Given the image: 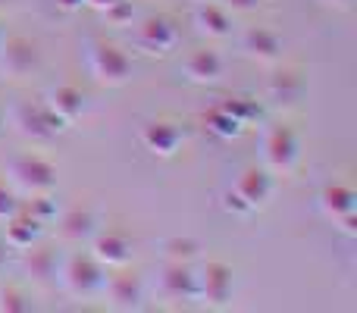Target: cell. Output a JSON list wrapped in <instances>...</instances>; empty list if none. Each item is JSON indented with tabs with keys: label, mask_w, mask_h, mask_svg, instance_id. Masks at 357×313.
Returning <instances> with one entry per match:
<instances>
[{
	"label": "cell",
	"mask_w": 357,
	"mask_h": 313,
	"mask_svg": "<svg viewBox=\"0 0 357 313\" xmlns=\"http://www.w3.org/2000/svg\"><path fill=\"white\" fill-rule=\"evenodd\" d=\"M204 125H207V129L213 132L216 138H235V135H241V129H245V125H241L235 116H229V113L222 110L220 104L207 110V116H204Z\"/></svg>",
	"instance_id": "cb8c5ba5"
},
{
	"label": "cell",
	"mask_w": 357,
	"mask_h": 313,
	"mask_svg": "<svg viewBox=\"0 0 357 313\" xmlns=\"http://www.w3.org/2000/svg\"><path fill=\"white\" fill-rule=\"evenodd\" d=\"M10 251H13V247H10V245H6L3 232H0V270H3V266H6V257H10Z\"/></svg>",
	"instance_id": "d6a6232c"
},
{
	"label": "cell",
	"mask_w": 357,
	"mask_h": 313,
	"mask_svg": "<svg viewBox=\"0 0 357 313\" xmlns=\"http://www.w3.org/2000/svg\"><path fill=\"white\" fill-rule=\"evenodd\" d=\"M100 291L107 295V304H110L113 310H138V307H142V301H144L142 276H138V273H129L126 266H123V273L104 279Z\"/></svg>",
	"instance_id": "30bf717a"
},
{
	"label": "cell",
	"mask_w": 357,
	"mask_h": 313,
	"mask_svg": "<svg viewBox=\"0 0 357 313\" xmlns=\"http://www.w3.org/2000/svg\"><path fill=\"white\" fill-rule=\"evenodd\" d=\"M10 6H16V0H0V10H10Z\"/></svg>",
	"instance_id": "8d00e7d4"
},
{
	"label": "cell",
	"mask_w": 357,
	"mask_h": 313,
	"mask_svg": "<svg viewBox=\"0 0 357 313\" xmlns=\"http://www.w3.org/2000/svg\"><path fill=\"white\" fill-rule=\"evenodd\" d=\"M301 98H304V75L298 69L285 66L266 79V100L276 110H291V107L301 104Z\"/></svg>",
	"instance_id": "8fae6325"
},
{
	"label": "cell",
	"mask_w": 357,
	"mask_h": 313,
	"mask_svg": "<svg viewBox=\"0 0 357 313\" xmlns=\"http://www.w3.org/2000/svg\"><path fill=\"white\" fill-rule=\"evenodd\" d=\"M317 201H320L323 216L333 220V222H339V220H345V216L357 213V194H354L351 185H345V182H329L326 188L320 191Z\"/></svg>",
	"instance_id": "d6986e66"
},
{
	"label": "cell",
	"mask_w": 357,
	"mask_h": 313,
	"mask_svg": "<svg viewBox=\"0 0 357 313\" xmlns=\"http://www.w3.org/2000/svg\"><path fill=\"white\" fill-rule=\"evenodd\" d=\"M107 22L116 25V29H126V25H132V19H135V10H132L129 0H116L113 6H107L104 10Z\"/></svg>",
	"instance_id": "4316f807"
},
{
	"label": "cell",
	"mask_w": 357,
	"mask_h": 313,
	"mask_svg": "<svg viewBox=\"0 0 357 313\" xmlns=\"http://www.w3.org/2000/svg\"><path fill=\"white\" fill-rule=\"evenodd\" d=\"M41 229H44V222H38L29 210L19 207V213H13L10 220L3 222L0 232H3L6 245H10L13 251H25V247H31L38 238H41Z\"/></svg>",
	"instance_id": "ffe728a7"
},
{
	"label": "cell",
	"mask_w": 357,
	"mask_h": 313,
	"mask_svg": "<svg viewBox=\"0 0 357 313\" xmlns=\"http://www.w3.org/2000/svg\"><path fill=\"white\" fill-rule=\"evenodd\" d=\"M163 257L169 264H195L201 257V241L191 238V235H173V238L163 241Z\"/></svg>",
	"instance_id": "603a6c76"
},
{
	"label": "cell",
	"mask_w": 357,
	"mask_h": 313,
	"mask_svg": "<svg viewBox=\"0 0 357 313\" xmlns=\"http://www.w3.org/2000/svg\"><path fill=\"white\" fill-rule=\"evenodd\" d=\"M185 142L182 125L173 123V119H151L148 125L142 129V144L144 151H151L154 157H173Z\"/></svg>",
	"instance_id": "7c38bea8"
},
{
	"label": "cell",
	"mask_w": 357,
	"mask_h": 313,
	"mask_svg": "<svg viewBox=\"0 0 357 313\" xmlns=\"http://www.w3.org/2000/svg\"><path fill=\"white\" fill-rule=\"evenodd\" d=\"M191 22H195V31L204 38H213V41H222V38L232 35V16L222 3H197L195 13H191Z\"/></svg>",
	"instance_id": "e0dca14e"
},
{
	"label": "cell",
	"mask_w": 357,
	"mask_h": 313,
	"mask_svg": "<svg viewBox=\"0 0 357 313\" xmlns=\"http://www.w3.org/2000/svg\"><path fill=\"white\" fill-rule=\"evenodd\" d=\"M232 191L251 210L264 207V204L270 201V194H273V172L266 169V166H245V169L238 172V178H235Z\"/></svg>",
	"instance_id": "9a60e30c"
},
{
	"label": "cell",
	"mask_w": 357,
	"mask_h": 313,
	"mask_svg": "<svg viewBox=\"0 0 357 313\" xmlns=\"http://www.w3.org/2000/svg\"><path fill=\"white\" fill-rule=\"evenodd\" d=\"M157 289L167 301H195L197 298V282L191 264H163L160 276H157Z\"/></svg>",
	"instance_id": "5bb4252c"
},
{
	"label": "cell",
	"mask_w": 357,
	"mask_h": 313,
	"mask_svg": "<svg viewBox=\"0 0 357 313\" xmlns=\"http://www.w3.org/2000/svg\"><path fill=\"white\" fill-rule=\"evenodd\" d=\"M10 123L19 135L31 138V142H50V138H56L66 129V123L56 119L54 113L44 107V100H19V104H13Z\"/></svg>",
	"instance_id": "5b68a950"
},
{
	"label": "cell",
	"mask_w": 357,
	"mask_h": 313,
	"mask_svg": "<svg viewBox=\"0 0 357 313\" xmlns=\"http://www.w3.org/2000/svg\"><path fill=\"white\" fill-rule=\"evenodd\" d=\"M56 6H60L63 13H75V10L85 6V0H56Z\"/></svg>",
	"instance_id": "1f68e13d"
},
{
	"label": "cell",
	"mask_w": 357,
	"mask_h": 313,
	"mask_svg": "<svg viewBox=\"0 0 357 313\" xmlns=\"http://www.w3.org/2000/svg\"><path fill=\"white\" fill-rule=\"evenodd\" d=\"M241 50H245V56L257 60L260 66H276L279 56H282V38L276 31L264 29V25H251L241 35Z\"/></svg>",
	"instance_id": "2e32d148"
},
{
	"label": "cell",
	"mask_w": 357,
	"mask_h": 313,
	"mask_svg": "<svg viewBox=\"0 0 357 313\" xmlns=\"http://www.w3.org/2000/svg\"><path fill=\"white\" fill-rule=\"evenodd\" d=\"M0 310L3 313H25V310H31V304L19 289L6 285V289H0Z\"/></svg>",
	"instance_id": "484cf974"
},
{
	"label": "cell",
	"mask_w": 357,
	"mask_h": 313,
	"mask_svg": "<svg viewBox=\"0 0 357 313\" xmlns=\"http://www.w3.org/2000/svg\"><path fill=\"white\" fill-rule=\"evenodd\" d=\"M104 266L94 260L91 251H69L66 257H60L56 264V282L63 285V291L73 298H91L104 285Z\"/></svg>",
	"instance_id": "6da1fadb"
},
{
	"label": "cell",
	"mask_w": 357,
	"mask_h": 313,
	"mask_svg": "<svg viewBox=\"0 0 357 313\" xmlns=\"http://www.w3.org/2000/svg\"><path fill=\"white\" fill-rule=\"evenodd\" d=\"M3 132H6V116H3V110H0V138H3Z\"/></svg>",
	"instance_id": "d590c367"
},
{
	"label": "cell",
	"mask_w": 357,
	"mask_h": 313,
	"mask_svg": "<svg viewBox=\"0 0 357 313\" xmlns=\"http://www.w3.org/2000/svg\"><path fill=\"white\" fill-rule=\"evenodd\" d=\"M301 157V142L289 123H270L260 132V160L273 176H291Z\"/></svg>",
	"instance_id": "3957f363"
},
{
	"label": "cell",
	"mask_w": 357,
	"mask_h": 313,
	"mask_svg": "<svg viewBox=\"0 0 357 313\" xmlns=\"http://www.w3.org/2000/svg\"><path fill=\"white\" fill-rule=\"evenodd\" d=\"M44 107H47L56 119H63V123L69 125L82 116V110H85V94H82V88H75V85H54L47 94H44Z\"/></svg>",
	"instance_id": "ac0fdd59"
},
{
	"label": "cell",
	"mask_w": 357,
	"mask_h": 313,
	"mask_svg": "<svg viewBox=\"0 0 357 313\" xmlns=\"http://www.w3.org/2000/svg\"><path fill=\"white\" fill-rule=\"evenodd\" d=\"M222 201H226V204H222V207H226L229 213H235V216H248V213H254V210L248 207V204L241 201L238 194H235V191H226V197H222Z\"/></svg>",
	"instance_id": "f546056e"
},
{
	"label": "cell",
	"mask_w": 357,
	"mask_h": 313,
	"mask_svg": "<svg viewBox=\"0 0 357 313\" xmlns=\"http://www.w3.org/2000/svg\"><path fill=\"white\" fill-rule=\"evenodd\" d=\"M197 301L210 307H226L232 298V266L222 260H204L201 270H195Z\"/></svg>",
	"instance_id": "ba28073f"
},
{
	"label": "cell",
	"mask_w": 357,
	"mask_h": 313,
	"mask_svg": "<svg viewBox=\"0 0 357 313\" xmlns=\"http://www.w3.org/2000/svg\"><path fill=\"white\" fill-rule=\"evenodd\" d=\"M38 66H41V47L31 38L3 35V41H0V72L6 79H25Z\"/></svg>",
	"instance_id": "52a82bcc"
},
{
	"label": "cell",
	"mask_w": 357,
	"mask_h": 313,
	"mask_svg": "<svg viewBox=\"0 0 357 313\" xmlns=\"http://www.w3.org/2000/svg\"><path fill=\"white\" fill-rule=\"evenodd\" d=\"M220 107L229 113V116L238 119L241 125H248V123H251V119L260 113V110H257V104H254V100H248V98H229V100H222Z\"/></svg>",
	"instance_id": "d4e9b609"
},
{
	"label": "cell",
	"mask_w": 357,
	"mask_h": 313,
	"mask_svg": "<svg viewBox=\"0 0 357 313\" xmlns=\"http://www.w3.org/2000/svg\"><path fill=\"white\" fill-rule=\"evenodd\" d=\"M113 3H116V0H85V6H94V10H100V13H104L107 6H113Z\"/></svg>",
	"instance_id": "836d02e7"
},
{
	"label": "cell",
	"mask_w": 357,
	"mask_h": 313,
	"mask_svg": "<svg viewBox=\"0 0 357 313\" xmlns=\"http://www.w3.org/2000/svg\"><path fill=\"white\" fill-rule=\"evenodd\" d=\"M326 6H335V10H351L354 0H323Z\"/></svg>",
	"instance_id": "e575fe53"
},
{
	"label": "cell",
	"mask_w": 357,
	"mask_h": 313,
	"mask_svg": "<svg viewBox=\"0 0 357 313\" xmlns=\"http://www.w3.org/2000/svg\"><path fill=\"white\" fill-rule=\"evenodd\" d=\"M88 69L107 88H119L132 79V56L119 44L91 41L88 44Z\"/></svg>",
	"instance_id": "277c9868"
},
{
	"label": "cell",
	"mask_w": 357,
	"mask_h": 313,
	"mask_svg": "<svg viewBox=\"0 0 357 313\" xmlns=\"http://www.w3.org/2000/svg\"><path fill=\"white\" fill-rule=\"evenodd\" d=\"M3 35H6V31H3V25H0V41H3Z\"/></svg>",
	"instance_id": "74e56055"
},
{
	"label": "cell",
	"mask_w": 357,
	"mask_h": 313,
	"mask_svg": "<svg viewBox=\"0 0 357 313\" xmlns=\"http://www.w3.org/2000/svg\"><path fill=\"white\" fill-rule=\"evenodd\" d=\"M178 38H182V31L169 16H148L132 29V44L151 56H163L169 50H176Z\"/></svg>",
	"instance_id": "8992f818"
},
{
	"label": "cell",
	"mask_w": 357,
	"mask_h": 313,
	"mask_svg": "<svg viewBox=\"0 0 357 313\" xmlns=\"http://www.w3.org/2000/svg\"><path fill=\"white\" fill-rule=\"evenodd\" d=\"M13 213H19V197L10 185L0 182V222H6Z\"/></svg>",
	"instance_id": "f1b7e54d"
},
{
	"label": "cell",
	"mask_w": 357,
	"mask_h": 313,
	"mask_svg": "<svg viewBox=\"0 0 357 313\" xmlns=\"http://www.w3.org/2000/svg\"><path fill=\"white\" fill-rule=\"evenodd\" d=\"M178 72H182L191 85H213V82H220L222 72H226V60H222V54L213 47H195L182 56Z\"/></svg>",
	"instance_id": "9c48e42d"
},
{
	"label": "cell",
	"mask_w": 357,
	"mask_h": 313,
	"mask_svg": "<svg viewBox=\"0 0 357 313\" xmlns=\"http://www.w3.org/2000/svg\"><path fill=\"white\" fill-rule=\"evenodd\" d=\"M91 254L100 266L107 270H123L132 260V241L123 232L110 229V232H94L91 235Z\"/></svg>",
	"instance_id": "4fadbf2b"
},
{
	"label": "cell",
	"mask_w": 357,
	"mask_h": 313,
	"mask_svg": "<svg viewBox=\"0 0 357 313\" xmlns=\"http://www.w3.org/2000/svg\"><path fill=\"white\" fill-rule=\"evenodd\" d=\"M98 232V216L91 207H73L60 216V238L69 245H82L91 241V235Z\"/></svg>",
	"instance_id": "7402d4cb"
},
{
	"label": "cell",
	"mask_w": 357,
	"mask_h": 313,
	"mask_svg": "<svg viewBox=\"0 0 357 313\" xmlns=\"http://www.w3.org/2000/svg\"><path fill=\"white\" fill-rule=\"evenodd\" d=\"M56 264H60V260H56L54 247H44V245H38V241L22 251V270L35 285L54 282L56 279Z\"/></svg>",
	"instance_id": "44dd1931"
},
{
	"label": "cell",
	"mask_w": 357,
	"mask_h": 313,
	"mask_svg": "<svg viewBox=\"0 0 357 313\" xmlns=\"http://www.w3.org/2000/svg\"><path fill=\"white\" fill-rule=\"evenodd\" d=\"M29 213L35 216L38 222H44V226H47L50 220H56V204L50 201V194H35V197H31V204H29Z\"/></svg>",
	"instance_id": "83f0119b"
},
{
	"label": "cell",
	"mask_w": 357,
	"mask_h": 313,
	"mask_svg": "<svg viewBox=\"0 0 357 313\" xmlns=\"http://www.w3.org/2000/svg\"><path fill=\"white\" fill-rule=\"evenodd\" d=\"M6 182L16 194H50L56 188V166L41 154H19L6 163Z\"/></svg>",
	"instance_id": "7a4b0ae2"
},
{
	"label": "cell",
	"mask_w": 357,
	"mask_h": 313,
	"mask_svg": "<svg viewBox=\"0 0 357 313\" xmlns=\"http://www.w3.org/2000/svg\"><path fill=\"white\" fill-rule=\"evenodd\" d=\"M229 13H254L260 6V0H222Z\"/></svg>",
	"instance_id": "4dcf8cb0"
}]
</instances>
